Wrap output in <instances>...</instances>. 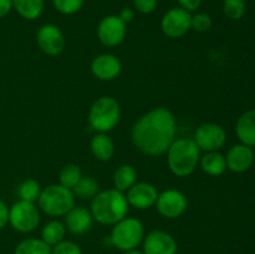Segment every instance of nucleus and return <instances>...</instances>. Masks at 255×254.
Here are the masks:
<instances>
[{"instance_id":"nucleus-1","label":"nucleus","mask_w":255,"mask_h":254,"mask_svg":"<svg viewBox=\"0 0 255 254\" xmlns=\"http://www.w3.org/2000/svg\"><path fill=\"white\" fill-rule=\"evenodd\" d=\"M177 122L166 107H156L141 117L132 127L134 146L148 156H159L168 151L176 139Z\"/></svg>"},{"instance_id":"nucleus-2","label":"nucleus","mask_w":255,"mask_h":254,"mask_svg":"<svg viewBox=\"0 0 255 254\" xmlns=\"http://www.w3.org/2000/svg\"><path fill=\"white\" fill-rule=\"evenodd\" d=\"M128 213V202L124 193L115 189L99 192L91 203L94 219L105 226H115Z\"/></svg>"},{"instance_id":"nucleus-3","label":"nucleus","mask_w":255,"mask_h":254,"mask_svg":"<svg viewBox=\"0 0 255 254\" xmlns=\"http://www.w3.org/2000/svg\"><path fill=\"white\" fill-rule=\"evenodd\" d=\"M201 159V149L192 138L174 139L167 151V162L177 177H188Z\"/></svg>"},{"instance_id":"nucleus-4","label":"nucleus","mask_w":255,"mask_h":254,"mask_svg":"<svg viewBox=\"0 0 255 254\" xmlns=\"http://www.w3.org/2000/svg\"><path fill=\"white\" fill-rule=\"evenodd\" d=\"M121 117V107L117 100L102 96L92 104L89 112L90 126L97 132L106 133L117 126Z\"/></svg>"},{"instance_id":"nucleus-5","label":"nucleus","mask_w":255,"mask_h":254,"mask_svg":"<svg viewBox=\"0 0 255 254\" xmlns=\"http://www.w3.org/2000/svg\"><path fill=\"white\" fill-rule=\"evenodd\" d=\"M37 202L47 216L61 217L75 207V194L61 184H51L42 189Z\"/></svg>"},{"instance_id":"nucleus-6","label":"nucleus","mask_w":255,"mask_h":254,"mask_svg":"<svg viewBox=\"0 0 255 254\" xmlns=\"http://www.w3.org/2000/svg\"><path fill=\"white\" fill-rule=\"evenodd\" d=\"M144 227L138 219L126 218L117 222L112 228L109 242L120 251L136 249L143 242Z\"/></svg>"},{"instance_id":"nucleus-7","label":"nucleus","mask_w":255,"mask_h":254,"mask_svg":"<svg viewBox=\"0 0 255 254\" xmlns=\"http://www.w3.org/2000/svg\"><path fill=\"white\" fill-rule=\"evenodd\" d=\"M9 223L20 233H30L35 231L40 223L39 209L31 202L20 199L9 209Z\"/></svg>"},{"instance_id":"nucleus-8","label":"nucleus","mask_w":255,"mask_h":254,"mask_svg":"<svg viewBox=\"0 0 255 254\" xmlns=\"http://www.w3.org/2000/svg\"><path fill=\"white\" fill-rule=\"evenodd\" d=\"M192 14L183 7H172L161 20V27L164 35L171 39L184 36L191 30Z\"/></svg>"},{"instance_id":"nucleus-9","label":"nucleus","mask_w":255,"mask_h":254,"mask_svg":"<svg viewBox=\"0 0 255 254\" xmlns=\"http://www.w3.org/2000/svg\"><path fill=\"white\" fill-rule=\"evenodd\" d=\"M193 139L201 151L214 152L226 144L227 133L221 125L203 124L197 128Z\"/></svg>"},{"instance_id":"nucleus-10","label":"nucleus","mask_w":255,"mask_h":254,"mask_svg":"<svg viewBox=\"0 0 255 254\" xmlns=\"http://www.w3.org/2000/svg\"><path fill=\"white\" fill-rule=\"evenodd\" d=\"M97 36L105 46H117L126 36V24L120 19L119 15L105 16L97 27Z\"/></svg>"},{"instance_id":"nucleus-11","label":"nucleus","mask_w":255,"mask_h":254,"mask_svg":"<svg viewBox=\"0 0 255 254\" xmlns=\"http://www.w3.org/2000/svg\"><path fill=\"white\" fill-rule=\"evenodd\" d=\"M187 198L182 192L177 189H167L158 194L156 206L157 211L166 218H178L186 212Z\"/></svg>"},{"instance_id":"nucleus-12","label":"nucleus","mask_w":255,"mask_h":254,"mask_svg":"<svg viewBox=\"0 0 255 254\" xmlns=\"http://www.w3.org/2000/svg\"><path fill=\"white\" fill-rule=\"evenodd\" d=\"M36 41L40 49L50 56L61 54L65 47V37L60 27L54 24H45L37 30Z\"/></svg>"},{"instance_id":"nucleus-13","label":"nucleus","mask_w":255,"mask_h":254,"mask_svg":"<svg viewBox=\"0 0 255 254\" xmlns=\"http://www.w3.org/2000/svg\"><path fill=\"white\" fill-rule=\"evenodd\" d=\"M177 242L164 231H153L143 238L144 254H177Z\"/></svg>"},{"instance_id":"nucleus-14","label":"nucleus","mask_w":255,"mask_h":254,"mask_svg":"<svg viewBox=\"0 0 255 254\" xmlns=\"http://www.w3.org/2000/svg\"><path fill=\"white\" fill-rule=\"evenodd\" d=\"M158 191L156 187L147 182L134 183L127 191V202L137 209H148L154 206L158 198Z\"/></svg>"},{"instance_id":"nucleus-15","label":"nucleus","mask_w":255,"mask_h":254,"mask_svg":"<svg viewBox=\"0 0 255 254\" xmlns=\"http://www.w3.org/2000/svg\"><path fill=\"white\" fill-rule=\"evenodd\" d=\"M121 61L115 55L102 54L95 57L91 64V71L95 77L102 81H111L121 74Z\"/></svg>"},{"instance_id":"nucleus-16","label":"nucleus","mask_w":255,"mask_h":254,"mask_svg":"<svg viewBox=\"0 0 255 254\" xmlns=\"http://www.w3.org/2000/svg\"><path fill=\"white\" fill-rule=\"evenodd\" d=\"M227 168L236 173L248 171L254 162V151L247 144H236L228 151L226 156Z\"/></svg>"},{"instance_id":"nucleus-17","label":"nucleus","mask_w":255,"mask_h":254,"mask_svg":"<svg viewBox=\"0 0 255 254\" xmlns=\"http://www.w3.org/2000/svg\"><path fill=\"white\" fill-rule=\"evenodd\" d=\"M94 217L85 207H74L65 214V227L72 234H84L92 227Z\"/></svg>"},{"instance_id":"nucleus-18","label":"nucleus","mask_w":255,"mask_h":254,"mask_svg":"<svg viewBox=\"0 0 255 254\" xmlns=\"http://www.w3.org/2000/svg\"><path fill=\"white\" fill-rule=\"evenodd\" d=\"M236 133L242 143L255 147V110H249L239 117L236 125Z\"/></svg>"},{"instance_id":"nucleus-19","label":"nucleus","mask_w":255,"mask_h":254,"mask_svg":"<svg viewBox=\"0 0 255 254\" xmlns=\"http://www.w3.org/2000/svg\"><path fill=\"white\" fill-rule=\"evenodd\" d=\"M91 152L99 161H110L115 154V143L106 133L95 134L91 141Z\"/></svg>"},{"instance_id":"nucleus-20","label":"nucleus","mask_w":255,"mask_h":254,"mask_svg":"<svg viewBox=\"0 0 255 254\" xmlns=\"http://www.w3.org/2000/svg\"><path fill=\"white\" fill-rule=\"evenodd\" d=\"M201 167L207 174L209 176H221L227 171V161L226 157L218 151L206 152L203 157L199 159Z\"/></svg>"},{"instance_id":"nucleus-21","label":"nucleus","mask_w":255,"mask_h":254,"mask_svg":"<svg viewBox=\"0 0 255 254\" xmlns=\"http://www.w3.org/2000/svg\"><path fill=\"white\" fill-rule=\"evenodd\" d=\"M12 7L26 20H36L44 11V0H11Z\"/></svg>"},{"instance_id":"nucleus-22","label":"nucleus","mask_w":255,"mask_h":254,"mask_svg":"<svg viewBox=\"0 0 255 254\" xmlns=\"http://www.w3.org/2000/svg\"><path fill=\"white\" fill-rule=\"evenodd\" d=\"M137 179V172L129 164H122L116 169L114 174V184L115 188L120 192L128 191Z\"/></svg>"},{"instance_id":"nucleus-23","label":"nucleus","mask_w":255,"mask_h":254,"mask_svg":"<svg viewBox=\"0 0 255 254\" xmlns=\"http://www.w3.org/2000/svg\"><path fill=\"white\" fill-rule=\"evenodd\" d=\"M65 234H66L65 224L59 221H51L45 224L44 228H42L41 239L52 248L60 242L65 241Z\"/></svg>"},{"instance_id":"nucleus-24","label":"nucleus","mask_w":255,"mask_h":254,"mask_svg":"<svg viewBox=\"0 0 255 254\" xmlns=\"http://www.w3.org/2000/svg\"><path fill=\"white\" fill-rule=\"evenodd\" d=\"M51 249L42 239L27 238L17 244L14 254H51Z\"/></svg>"},{"instance_id":"nucleus-25","label":"nucleus","mask_w":255,"mask_h":254,"mask_svg":"<svg viewBox=\"0 0 255 254\" xmlns=\"http://www.w3.org/2000/svg\"><path fill=\"white\" fill-rule=\"evenodd\" d=\"M99 183L96 179L92 177H82L79 181V183L71 189L72 193L77 196L81 199H89L94 198L97 193H99Z\"/></svg>"},{"instance_id":"nucleus-26","label":"nucleus","mask_w":255,"mask_h":254,"mask_svg":"<svg viewBox=\"0 0 255 254\" xmlns=\"http://www.w3.org/2000/svg\"><path fill=\"white\" fill-rule=\"evenodd\" d=\"M81 178V169H80V167L77 164H66L61 169V172H60V184L69 189L74 188Z\"/></svg>"},{"instance_id":"nucleus-27","label":"nucleus","mask_w":255,"mask_h":254,"mask_svg":"<svg viewBox=\"0 0 255 254\" xmlns=\"http://www.w3.org/2000/svg\"><path fill=\"white\" fill-rule=\"evenodd\" d=\"M19 197L21 201L26 202H36L39 199L40 193H41V188H40V184L37 183L35 179H27V181H24L19 187Z\"/></svg>"},{"instance_id":"nucleus-28","label":"nucleus","mask_w":255,"mask_h":254,"mask_svg":"<svg viewBox=\"0 0 255 254\" xmlns=\"http://www.w3.org/2000/svg\"><path fill=\"white\" fill-rule=\"evenodd\" d=\"M246 1L244 0H224L223 12L231 20H241L246 14Z\"/></svg>"},{"instance_id":"nucleus-29","label":"nucleus","mask_w":255,"mask_h":254,"mask_svg":"<svg viewBox=\"0 0 255 254\" xmlns=\"http://www.w3.org/2000/svg\"><path fill=\"white\" fill-rule=\"evenodd\" d=\"M85 0H52L55 9L64 15H74L84 6Z\"/></svg>"},{"instance_id":"nucleus-30","label":"nucleus","mask_w":255,"mask_h":254,"mask_svg":"<svg viewBox=\"0 0 255 254\" xmlns=\"http://www.w3.org/2000/svg\"><path fill=\"white\" fill-rule=\"evenodd\" d=\"M212 25H213V20H212L211 15L207 12H197V14L192 15L191 29L198 32H204L211 29Z\"/></svg>"},{"instance_id":"nucleus-31","label":"nucleus","mask_w":255,"mask_h":254,"mask_svg":"<svg viewBox=\"0 0 255 254\" xmlns=\"http://www.w3.org/2000/svg\"><path fill=\"white\" fill-rule=\"evenodd\" d=\"M51 254H82V251L75 242L62 241L52 247Z\"/></svg>"},{"instance_id":"nucleus-32","label":"nucleus","mask_w":255,"mask_h":254,"mask_svg":"<svg viewBox=\"0 0 255 254\" xmlns=\"http://www.w3.org/2000/svg\"><path fill=\"white\" fill-rule=\"evenodd\" d=\"M133 5L141 14H151L156 10L157 0H133Z\"/></svg>"},{"instance_id":"nucleus-33","label":"nucleus","mask_w":255,"mask_h":254,"mask_svg":"<svg viewBox=\"0 0 255 254\" xmlns=\"http://www.w3.org/2000/svg\"><path fill=\"white\" fill-rule=\"evenodd\" d=\"M177 1H178L179 6L183 7L184 10L189 12L198 10V7L202 4V0H177Z\"/></svg>"},{"instance_id":"nucleus-34","label":"nucleus","mask_w":255,"mask_h":254,"mask_svg":"<svg viewBox=\"0 0 255 254\" xmlns=\"http://www.w3.org/2000/svg\"><path fill=\"white\" fill-rule=\"evenodd\" d=\"M9 223V208L2 201H0V229Z\"/></svg>"},{"instance_id":"nucleus-35","label":"nucleus","mask_w":255,"mask_h":254,"mask_svg":"<svg viewBox=\"0 0 255 254\" xmlns=\"http://www.w3.org/2000/svg\"><path fill=\"white\" fill-rule=\"evenodd\" d=\"M119 17L125 24H128V22H131L134 19V11L132 9H129V7H125V9H122L120 11Z\"/></svg>"},{"instance_id":"nucleus-36","label":"nucleus","mask_w":255,"mask_h":254,"mask_svg":"<svg viewBox=\"0 0 255 254\" xmlns=\"http://www.w3.org/2000/svg\"><path fill=\"white\" fill-rule=\"evenodd\" d=\"M12 9V1L11 0H0V19L6 16Z\"/></svg>"},{"instance_id":"nucleus-37","label":"nucleus","mask_w":255,"mask_h":254,"mask_svg":"<svg viewBox=\"0 0 255 254\" xmlns=\"http://www.w3.org/2000/svg\"><path fill=\"white\" fill-rule=\"evenodd\" d=\"M125 254H144L143 251H138V249H131V251L125 252Z\"/></svg>"},{"instance_id":"nucleus-38","label":"nucleus","mask_w":255,"mask_h":254,"mask_svg":"<svg viewBox=\"0 0 255 254\" xmlns=\"http://www.w3.org/2000/svg\"><path fill=\"white\" fill-rule=\"evenodd\" d=\"M254 161H255V151H254Z\"/></svg>"}]
</instances>
